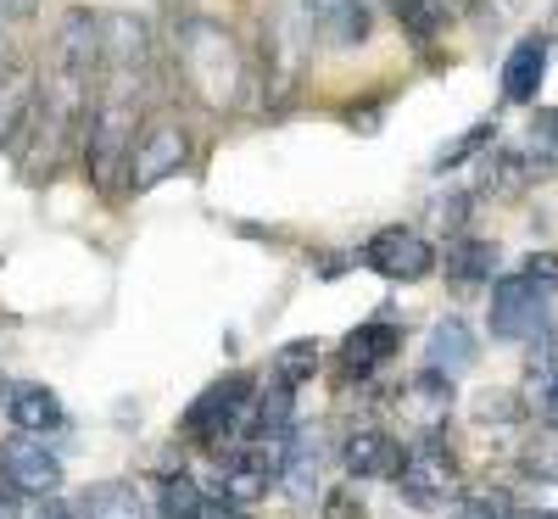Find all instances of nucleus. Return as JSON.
Masks as SVG:
<instances>
[{"instance_id":"obj_1","label":"nucleus","mask_w":558,"mask_h":519,"mask_svg":"<svg viewBox=\"0 0 558 519\" xmlns=\"http://www.w3.org/2000/svg\"><path fill=\"white\" fill-rule=\"evenodd\" d=\"M173 57L184 73V89L207 107V112H229L246 89V57L235 34L213 17H179L173 23Z\"/></svg>"},{"instance_id":"obj_2","label":"nucleus","mask_w":558,"mask_h":519,"mask_svg":"<svg viewBox=\"0 0 558 519\" xmlns=\"http://www.w3.org/2000/svg\"><path fill=\"white\" fill-rule=\"evenodd\" d=\"M134 112L140 101H123V96H96L89 107V123H84V168L96 179V191H112L118 173L129 179V157H134Z\"/></svg>"},{"instance_id":"obj_3","label":"nucleus","mask_w":558,"mask_h":519,"mask_svg":"<svg viewBox=\"0 0 558 519\" xmlns=\"http://www.w3.org/2000/svg\"><path fill=\"white\" fill-rule=\"evenodd\" d=\"M252 374H223L213 381L191 413H184V436L202 442V447H223V442H241L246 436V419H252Z\"/></svg>"},{"instance_id":"obj_4","label":"nucleus","mask_w":558,"mask_h":519,"mask_svg":"<svg viewBox=\"0 0 558 519\" xmlns=\"http://www.w3.org/2000/svg\"><path fill=\"white\" fill-rule=\"evenodd\" d=\"M397 492L413 503V508H441L447 497H458V458L447 452L441 436H418L402 463H397Z\"/></svg>"},{"instance_id":"obj_5","label":"nucleus","mask_w":558,"mask_h":519,"mask_svg":"<svg viewBox=\"0 0 558 519\" xmlns=\"http://www.w3.org/2000/svg\"><path fill=\"white\" fill-rule=\"evenodd\" d=\"M184 162H191V134H184V123L173 118H151L146 129H140L134 140V157H129V191H151V184L173 179Z\"/></svg>"},{"instance_id":"obj_6","label":"nucleus","mask_w":558,"mask_h":519,"mask_svg":"<svg viewBox=\"0 0 558 519\" xmlns=\"http://www.w3.org/2000/svg\"><path fill=\"white\" fill-rule=\"evenodd\" d=\"M547 329V291L525 274H502L492 286V336L497 341H536Z\"/></svg>"},{"instance_id":"obj_7","label":"nucleus","mask_w":558,"mask_h":519,"mask_svg":"<svg viewBox=\"0 0 558 519\" xmlns=\"http://www.w3.org/2000/svg\"><path fill=\"white\" fill-rule=\"evenodd\" d=\"M363 268H375L380 279H402V286H413V279H425L436 268V246L418 229L391 224V229H375L363 241Z\"/></svg>"},{"instance_id":"obj_8","label":"nucleus","mask_w":558,"mask_h":519,"mask_svg":"<svg viewBox=\"0 0 558 519\" xmlns=\"http://www.w3.org/2000/svg\"><path fill=\"white\" fill-rule=\"evenodd\" d=\"M0 481L23 497H51L62 486V463L34 436H12V442H0Z\"/></svg>"},{"instance_id":"obj_9","label":"nucleus","mask_w":558,"mask_h":519,"mask_svg":"<svg viewBox=\"0 0 558 519\" xmlns=\"http://www.w3.org/2000/svg\"><path fill=\"white\" fill-rule=\"evenodd\" d=\"M302 7V28L330 45V51H352V45L368 39V0H296Z\"/></svg>"},{"instance_id":"obj_10","label":"nucleus","mask_w":558,"mask_h":519,"mask_svg":"<svg viewBox=\"0 0 558 519\" xmlns=\"http://www.w3.org/2000/svg\"><path fill=\"white\" fill-rule=\"evenodd\" d=\"M302 73V34L291 28V17H268L263 23V84H268V101H286L296 89Z\"/></svg>"},{"instance_id":"obj_11","label":"nucleus","mask_w":558,"mask_h":519,"mask_svg":"<svg viewBox=\"0 0 558 519\" xmlns=\"http://www.w3.org/2000/svg\"><path fill=\"white\" fill-rule=\"evenodd\" d=\"M397 347H402V329L391 324V318H368V324H357L352 336L341 341V374L352 381H368L375 369H386L391 358H397Z\"/></svg>"},{"instance_id":"obj_12","label":"nucleus","mask_w":558,"mask_h":519,"mask_svg":"<svg viewBox=\"0 0 558 519\" xmlns=\"http://www.w3.org/2000/svg\"><path fill=\"white\" fill-rule=\"evenodd\" d=\"M39 107V79L28 62H0V146L23 140L28 118Z\"/></svg>"},{"instance_id":"obj_13","label":"nucleus","mask_w":558,"mask_h":519,"mask_svg":"<svg viewBox=\"0 0 558 519\" xmlns=\"http://www.w3.org/2000/svg\"><path fill=\"white\" fill-rule=\"evenodd\" d=\"M341 463H347L352 481H380V475H397L402 452H397L391 431H380V424H357V431L347 436V447H341Z\"/></svg>"},{"instance_id":"obj_14","label":"nucleus","mask_w":558,"mask_h":519,"mask_svg":"<svg viewBox=\"0 0 558 519\" xmlns=\"http://www.w3.org/2000/svg\"><path fill=\"white\" fill-rule=\"evenodd\" d=\"M542 73H547V39L542 34H525L514 51H508V62H502V101L531 107L536 89H542Z\"/></svg>"},{"instance_id":"obj_15","label":"nucleus","mask_w":558,"mask_h":519,"mask_svg":"<svg viewBox=\"0 0 558 519\" xmlns=\"http://www.w3.org/2000/svg\"><path fill=\"white\" fill-rule=\"evenodd\" d=\"M397 408L418 424V436H436V424H441L447 408H452V381H447V374H436V369H418L413 386L397 397Z\"/></svg>"},{"instance_id":"obj_16","label":"nucleus","mask_w":558,"mask_h":519,"mask_svg":"<svg viewBox=\"0 0 558 519\" xmlns=\"http://www.w3.org/2000/svg\"><path fill=\"white\" fill-rule=\"evenodd\" d=\"M475 358H481V347H475V329L463 324V318H441V324L430 329L425 369H436V374H447V381H458L463 369H475Z\"/></svg>"},{"instance_id":"obj_17","label":"nucleus","mask_w":558,"mask_h":519,"mask_svg":"<svg viewBox=\"0 0 558 519\" xmlns=\"http://www.w3.org/2000/svg\"><path fill=\"white\" fill-rule=\"evenodd\" d=\"M7 413H12L17 431H28V436L57 431V424H62V402H57V391H45V386H34V381H23V386L7 391Z\"/></svg>"},{"instance_id":"obj_18","label":"nucleus","mask_w":558,"mask_h":519,"mask_svg":"<svg viewBox=\"0 0 558 519\" xmlns=\"http://www.w3.org/2000/svg\"><path fill=\"white\" fill-rule=\"evenodd\" d=\"M525 402L536 408V419H547L558 431V341H542L531 352V369H525Z\"/></svg>"},{"instance_id":"obj_19","label":"nucleus","mask_w":558,"mask_h":519,"mask_svg":"<svg viewBox=\"0 0 558 519\" xmlns=\"http://www.w3.org/2000/svg\"><path fill=\"white\" fill-rule=\"evenodd\" d=\"M492 268H497V246L481 241V234H458L447 246V279L452 286H486Z\"/></svg>"},{"instance_id":"obj_20","label":"nucleus","mask_w":558,"mask_h":519,"mask_svg":"<svg viewBox=\"0 0 558 519\" xmlns=\"http://www.w3.org/2000/svg\"><path fill=\"white\" fill-rule=\"evenodd\" d=\"M78 519H146V503L129 481H101L78 497Z\"/></svg>"},{"instance_id":"obj_21","label":"nucleus","mask_w":558,"mask_h":519,"mask_svg":"<svg viewBox=\"0 0 558 519\" xmlns=\"http://www.w3.org/2000/svg\"><path fill=\"white\" fill-rule=\"evenodd\" d=\"M318 463H324L318 436H313V431H296V436H291V458H286V475H279L296 503H307V497L318 492Z\"/></svg>"},{"instance_id":"obj_22","label":"nucleus","mask_w":558,"mask_h":519,"mask_svg":"<svg viewBox=\"0 0 558 519\" xmlns=\"http://www.w3.org/2000/svg\"><path fill=\"white\" fill-rule=\"evenodd\" d=\"M391 12H397V23H402L418 45H430V39L447 28V17H452V0H391Z\"/></svg>"},{"instance_id":"obj_23","label":"nucleus","mask_w":558,"mask_h":519,"mask_svg":"<svg viewBox=\"0 0 558 519\" xmlns=\"http://www.w3.org/2000/svg\"><path fill=\"white\" fill-rule=\"evenodd\" d=\"M207 514V497L191 475H168L162 492H157V519H202Z\"/></svg>"},{"instance_id":"obj_24","label":"nucleus","mask_w":558,"mask_h":519,"mask_svg":"<svg viewBox=\"0 0 558 519\" xmlns=\"http://www.w3.org/2000/svg\"><path fill=\"white\" fill-rule=\"evenodd\" d=\"M313 369H318V341H286L274 352V381H286V386L313 381Z\"/></svg>"},{"instance_id":"obj_25","label":"nucleus","mask_w":558,"mask_h":519,"mask_svg":"<svg viewBox=\"0 0 558 519\" xmlns=\"http://www.w3.org/2000/svg\"><path fill=\"white\" fill-rule=\"evenodd\" d=\"M531 173H536V168H525V157H520V152H502L497 162H486V173H481V191H492V196H514Z\"/></svg>"},{"instance_id":"obj_26","label":"nucleus","mask_w":558,"mask_h":519,"mask_svg":"<svg viewBox=\"0 0 558 519\" xmlns=\"http://www.w3.org/2000/svg\"><path fill=\"white\" fill-rule=\"evenodd\" d=\"M452 519H514V503H508V492L486 486V492H463Z\"/></svg>"},{"instance_id":"obj_27","label":"nucleus","mask_w":558,"mask_h":519,"mask_svg":"<svg viewBox=\"0 0 558 519\" xmlns=\"http://www.w3.org/2000/svg\"><path fill=\"white\" fill-rule=\"evenodd\" d=\"M492 134H497V123H492V118H486V123H475L470 134H458V140H452V146H441V157H436V168H441V173H447V168H458L463 157H475V152L486 146V140H492Z\"/></svg>"},{"instance_id":"obj_28","label":"nucleus","mask_w":558,"mask_h":519,"mask_svg":"<svg viewBox=\"0 0 558 519\" xmlns=\"http://www.w3.org/2000/svg\"><path fill=\"white\" fill-rule=\"evenodd\" d=\"M531 152H536V162H558V112L531 118Z\"/></svg>"},{"instance_id":"obj_29","label":"nucleus","mask_w":558,"mask_h":519,"mask_svg":"<svg viewBox=\"0 0 558 519\" xmlns=\"http://www.w3.org/2000/svg\"><path fill=\"white\" fill-rule=\"evenodd\" d=\"M520 274L531 279V286L553 291V286H558V257H553V252H531V257L520 263Z\"/></svg>"},{"instance_id":"obj_30","label":"nucleus","mask_w":558,"mask_h":519,"mask_svg":"<svg viewBox=\"0 0 558 519\" xmlns=\"http://www.w3.org/2000/svg\"><path fill=\"white\" fill-rule=\"evenodd\" d=\"M324 519H363V497L352 486H336L330 497H324Z\"/></svg>"},{"instance_id":"obj_31","label":"nucleus","mask_w":558,"mask_h":519,"mask_svg":"<svg viewBox=\"0 0 558 519\" xmlns=\"http://www.w3.org/2000/svg\"><path fill=\"white\" fill-rule=\"evenodd\" d=\"M0 519H28V508H23V492H0Z\"/></svg>"},{"instance_id":"obj_32","label":"nucleus","mask_w":558,"mask_h":519,"mask_svg":"<svg viewBox=\"0 0 558 519\" xmlns=\"http://www.w3.org/2000/svg\"><path fill=\"white\" fill-rule=\"evenodd\" d=\"M39 0H0V17H34Z\"/></svg>"},{"instance_id":"obj_33","label":"nucleus","mask_w":558,"mask_h":519,"mask_svg":"<svg viewBox=\"0 0 558 519\" xmlns=\"http://www.w3.org/2000/svg\"><path fill=\"white\" fill-rule=\"evenodd\" d=\"M202 519H241V508L218 497V503H207V514H202Z\"/></svg>"},{"instance_id":"obj_34","label":"nucleus","mask_w":558,"mask_h":519,"mask_svg":"<svg viewBox=\"0 0 558 519\" xmlns=\"http://www.w3.org/2000/svg\"><path fill=\"white\" fill-rule=\"evenodd\" d=\"M514 519H558V508H525V514H514Z\"/></svg>"},{"instance_id":"obj_35","label":"nucleus","mask_w":558,"mask_h":519,"mask_svg":"<svg viewBox=\"0 0 558 519\" xmlns=\"http://www.w3.org/2000/svg\"><path fill=\"white\" fill-rule=\"evenodd\" d=\"M34 519H68L62 508H45V514H34Z\"/></svg>"},{"instance_id":"obj_36","label":"nucleus","mask_w":558,"mask_h":519,"mask_svg":"<svg viewBox=\"0 0 558 519\" xmlns=\"http://www.w3.org/2000/svg\"><path fill=\"white\" fill-rule=\"evenodd\" d=\"M553 486H558V475H553Z\"/></svg>"}]
</instances>
